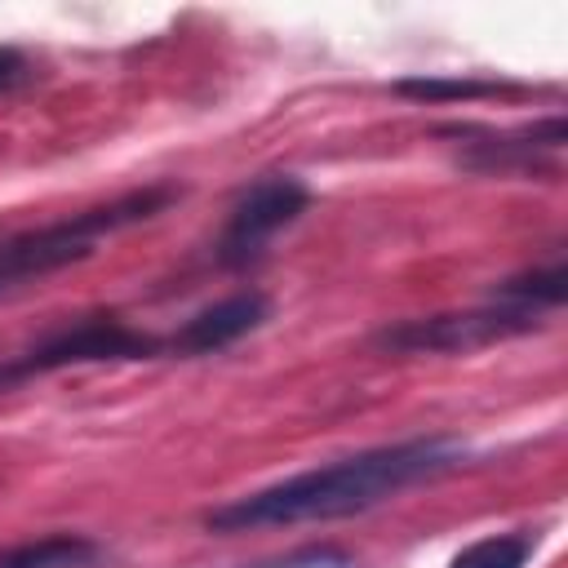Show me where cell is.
I'll return each instance as SVG.
<instances>
[{
    "mask_svg": "<svg viewBox=\"0 0 568 568\" xmlns=\"http://www.w3.org/2000/svg\"><path fill=\"white\" fill-rule=\"evenodd\" d=\"M466 444L453 435H417L382 448H364L355 457H337L328 466L288 475L271 488L244 493L226 506H213L204 515L209 532H257V528H293V524H324L346 519L359 510L382 506L386 497L435 479L453 466H462Z\"/></svg>",
    "mask_w": 568,
    "mask_h": 568,
    "instance_id": "1",
    "label": "cell"
},
{
    "mask_svg": "<svg viewBox=\"0 0 568 568\" xmlns=\"http://www.w3.org/2000/svg\"><path fill=\"white\" fill-rule=\"evenodd\" d=\"M173 200H178V186L155 182V186H142V191H124L106 204L80 209L62 222H49V226L0 240V293L18 288L27 280H40L49 271H62L71 262H84L102 235L124 231L133 222H146V217L164 213Z\"/></svg>",
    "mask_w": 568,
    "mask_h": 568,
    "instance_id": "2",
    "label": "cell"
},
{
    "mask_svg": "<svg viewBox=\"0 0 568 568\" xmlns=\"http://www.w3.org/2000/svg\"><path fill=\"white\" fill-rule=\"evenodd\" d=\"M532 328H541L537 311L488 302V306H475V311H444V315L395 320V324L373 333V346L390 351V355H466V351L497 346L506 337H524Z\"/></svg>",
    "mask_w": 568,
    "mask_h": 568,
    "instance_id": "3",
    "label": "cell"
},
{
    "mask_svg": "<svg viewBox=\"0 0 568 568\" xmlns=\"http://www.w3.org/2000/svg\"><path fill=\"white\" fill-rule=\"evenodd\" d=\"M164 342L120 324V320H84L75 328H62L58 337L31 346L27 355H18L13 364L0 368V390L27 382V377H40V373H58V368H71V364H111V359H151L160 355Z\"/></svg>",
    "mask_w": 568,
    "mask_h": 568,
    "instance_id": "4",
    "label": "cell"
},
{
    "mask_svg": "<svg viewBox=\"0 0 568 568\" xmlns=\"http://www.w3.org/2000/svg\"><path fill=\"white\" fill-rule=\"evenodd\" d=\"M306 204H311V191H306L297 178H288V173H271V178L253 182V186L235 200V209H231V222H226L222 244H217V257H222L226 266H240V262L257 257L262 244H266L275 231L293 226V222L306 213Z\"/></svg>",
    "mask_w": 568,
    "mask_h": 568,
    "instance_id": "5",
    "label": "cell"
},
{
    "mask_svg": "<svg viewBox=\"0 0 568 568\" xmlns=\"http://www.w3.org/2000/svg\"><path fill=\"white\" fill-rule=\"evenodd\" d=\"M266 315H271V297L257 293V288H240V293H231V297L195 311L164 342V351H173V355H209V351H222V346L248 337L253 328H262Z\"/></svg>",
    "mask_w": 568,
    "mask_h": 568,
    "instance_id": "6",
    "label": "cell"
},
{
    "mask_svg": "<svg viewBox=\"0 0 568 568\" xmlns=\"http://www.w3.org/2000/svg\"><path fill=\"white\" fill-rule=\"evenodd\" d=\"M102 559V546L84 532H53L22 546H9L0 555V568H93Z\"/></svg>",
    "mask_w": 568,
    "mask_h": 568,
    "instance_id": "7",
    "label": "cell"
},
{
    "mask_svg": "<svg viewBox=\"0 0 568 568\" xmlns=\"http://www.w3.org/2000/svg\"><path fill=\"white\" fill-rule=\"evenodd\" d=\"M568 293V271L555 262V266H541V271H524V275H510L493 288V302L501 306H519V311H555Z\"/></svg>",
    "mask_w": 568,
    "mask_h": 568,
    "instance_id": "8",
    "label": "cell"
},
{
    "mask_svg": "<svg viewBox=\"0 0 568 568\" xmlns=\"http://www.w3.org/2000/svg\"><path fill=\"white\" fill-rule=\"evenodd\" d=\"M532 555V537L528 532H493L470 541L462 555H453L448 568H524Z\"/></svg>",
    "mask_w": 568,
    "mask_h": 568,
    "instance_id": "9",
    "label": "cell"
},
{
    "mask_svg": "<svg viewBox=\"0 0 568 568\" xmlns=\"http://www.w3.org/2000/svg\"><path fill=\"white\" fill-rule=\"evenodd\" d=\"M399 98L413 102H466V98H501V93H519L506 80H395Z\"/></svg>",
    "mask_w": 568,
    "mask_h": 568,
    "instance_id": "10",
    "label": "cell"
},
{
    "mask_svg": "<svg viewBox=\"0 0 568 568\" xmlns=\"http://www.w3.org/2000/svg\"><path fill=\"white\" fill-rule=\"evenodd\" d=\"M22 71H27V62H22V53L4 44V49H0V93H4V89H13Z\"/></svg>",
    "mask_w": 568,
    "mask_h": 568,
    "instance_id": "11",
    "label": "cell"
}]
</instances>
